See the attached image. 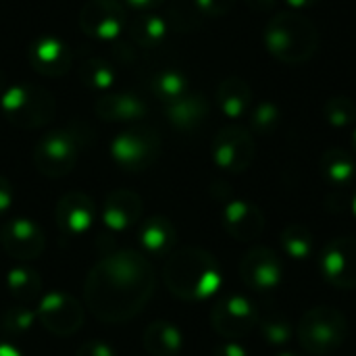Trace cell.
Returning <instances> with one entry per match:
<instances>
[{
  "label": "cell",
  "instance_id": "obj_5",
  "mask_svg": "<svg viewBox=\"0 0 356 356\" xmlns=\"http://www.w3.org/2000/svg\"><path fill=\"white\" fill-rule=\"evenodd\" d=\"M296 338L302 350L309 355H332L348 338V319L334 307H315L307 311L298 321Z\"/></svg>",
  "mask_w": 356,
  "mask_h": 356
},
{
  "label": "cell",
  "instance_id": "obj_3",
  "mask_svg": "<svg viewBox=\"0 0 356 356\" xmlns=\"http://www.w3.org/2000/svg\"><path fill=\"white\" fill-rule=\"evenodd\" d=\"M267 50L286 65H302L311 60L319 48V29L302 13H280L265 27Z\"/></svg>",
  "mask_w": 356,
  "mask_h": 356
},
{
  "label": "cell",
  "instance_id": "obj_38",
  "mask_svg": "<svg viewBox=\"0 0 356 356\" xmlns=\"http://www.w3.org/2000/svg\"><path fill=\"white\" fill-rule=\"evenodd\" d=\"M127 6H131V8H136L138 13H148V10H152V8H156V6H161L165 0H123Z\"/></svg>",
  "mask_w": 356,
  "mask_h": 356
},
{
  "label": "cell",
  "instance_id": "obj_6",
  "mask_svg": "<svg viewBox=\"0 0 356 356\" xmlns=\"http://www.w3.org/2000/svg\"><path fill=\"white\" fill-rule=\"evenodd\" d=\"M111 156L127 173L150 169L161 156V136L152 127H129L117 134L111 142Z\"/></svg>",
  "mask_w": 356,
  "mask_h": 356
},
{
  "label": "cell",
  "instance_id": "obj_12",
  "mask_svg": "<svg viewBox=\"0 0 356 356\" xmlns=\"http://www.w3.org/2000/svg\"><path fill=\"white\" fill-rule=\"evenodd\" d=\"M0 244L4 252L15 261H35L46 248V238L40 225L25 217H15L2 223Z\"/></svg>",
  "mask_w": 356,
  "mask_h": 356
},
{
  "label": "cell",
  "instance_id": "obj_43",
  "mask_svg": "<svg viewBox=\"0 0 356 356\" xmlns=\"http://www.w3.org/2000/svg\"><path fill=\"white\" fill-rule=\"evenodd\" d=\"M275 356H302L300 353H294V350H284V353H280V355Z\"/></svg>",
  "mask_w": 356,
  "mask_h": 356
},
{
  "label": "cell",
  "instance_id": "obj_40",
  "mask_svg": "<svg viewBox=\"0 0 356 356\" xmlns=\"http://www.w3.org/2000/svg\"><path fill=\"white\" fill-rule=\"evenodd\" d=\"M0 356H23L17 346H13L10 342H0Z\"/></svg>",
  "mask_w": 356,
  "mask_h": 356
},
{
  "label": "cell",
  "instance_id": "obj_33",
  "mask_svg": "<svg viewBox=\"0 0 356 356\" xmlns=\"http://www.w3.org/2000/svg\"><path fill=\"white\" fill-rule=\"evenodd\" d=\"M282 121V111L275 102H261L252 113H250V127L259 136H269L280 127Z\"/></svg>",
  "mask_w": 356,
  "mask_h": 356
},
{
  "label": "cell",
  "instance_id": "obj_13",
  "mask_svg": "<svg viewBox=\"0 0 356 356\" xmlns=\"http://www.w3.org/2000/svg\"><path fill=\"white\" fill-rule=\"evenodd\" d=\"M240 277L246 288L267 294L280 286L284 277V267L275 250L267 246H254L240 261Z\"/></svg>",
  "mask_w": 356,
  "mask_h": 356
},
{
  "label": "cell",
  "instance_id": "obj_28",
  "mask_svg": "<svg viewBox=\"0 0 356 356\" xmlns=\"http://www.w3.org/2000/svg\"><path fill=\"white\" fill-rule=\"evenodd\" d=\"M280 244L292 261H307L313 254V232L302 223H290L282 229Z\"/></svg>",
  "mask_w": 356,
  "mask_h": 356
},
{
  "label": "cell",
  "instance_id": "obj_7",
  "mask_svg": "<svg viewBox=\"0 0 356 356\" xmlns=\"http://www.w3.org/2000/svg\"><path fill=\"white\" fill-rule=\"evenodd\" d=\"M79 159V138L69 129H52L44 134L33 148V165L44 177L69 175Z\"/></svg>",
  "mask_w": 356,
  "mask_h": 356
},
{
  "label": "cell",
  "instance_id": "obj_30",
  "mask_svg": "<svg viewBox=\"0 0 356 356\" xmlns=\"http://www.w3.org/2000/svg\"><path fill=\"white\" fill-rule=\"evenodd\" d=\"M259 332L263 336V340L269 344V346H286L292 336H294V327H292V321L282 315V313H271V315H265L259 319Z\"/></svg>",
  "mask_w": 356,
  "mask_h": 356
},
{
  "label": "cell",
  "instance_id": "obj_18",
  "mask_svg": "<svg viewBox=\"0 0 356 356\" xmlns=\"http://www.w3.org/2000/svg\"><path fill=\"white\" fill-rule=\"evenodd\" d=\"M221 221L225 232L238 242H254L265 232V213L248 200H229L223 207Z\"/></svg>",
  "mask_w": 356,
  "mask_h": 356
},
{
  "label": "cell",
  "instance_id": "obj_26",
  "mask_svg": "<svg viewBox=\"0 0 356 356\" xmlns=\"http://www.w3.org/2000/svg\"><path fill=\"white\" fill-rule=\"evenodd\" d=\"M6 288L17 302L29 305L42 294V277L29 267H13L6 275Z\"/></svg>",
  "mask_w": 356,
  "mask_h": 356
},
{
  "label": "cell",
  "instance_id": "obj_37",
  "mask_svg": "<svg viewBox=\"0 0 356 356\" xmlns=\"http://www.w3.org/2000/svg\"><path fill=\"white\" fill-rule=\"evenodd\" d=\"M213 356H250V355H248V350H246L242 344H238V342H234V340H227V342L219 344V346L213 350Z\"/></svg>",
  "mask_w": 356,
  "mask_h": 356
},
{
  "label": "cell",
  "instance_id": "obj_4",
  "mask_svg": "<svg viewBox=\"0 0 356 356\" xmlns=\"http://www.w3.org/2000/svg\"><path fill=\"white\" fill-rule=\"evenodd\" d=\"M0 111L4 119L19 129H40L54 119L56 102L42 86L15 83L2 92Z\"/></svg>",
  "mask_w": 356,
  "mask_h": 356
},
{
  "label": "cell",
  "instance_id": "obj_15",
  "mask_svg": "<svg viewBox=\"0 0 356 356\" xmlns=\"http://www.w3.org/2000/svg\"><path fill=\"white\" fill-rule=\"evenodd\" d=\"M98 217L96 202L79 190L67 192L58 198L54 207V221L63 236L77 238L86 234Z\"/></svg>",
  "mask_w": 356,
  "mask_h": 356
},
{
  "label": "cell",
  "instance_id": "obj_14",
  "mask_svg": "<svg viewBox=\"0 0 356 356\" xmlns=\"http://www.w3.org/2000/svg\"><path fill=\"white\" fill-rule=\"evenodd\" d=\"M125 19L127 15L119 0H90L79 13V27L94 40L111 42L121 35Z\"/></svg>",
  "mask_w": 356,
  "mask_h": 356
},
{
  "label": "cell",
  "instance_id": "obj_27",
  "mask_svg": "<svg viewBox=\"0 0 356 356\" xmlns=\"http://www.w3.org/2000/svg\"><path fill=\"white\" fill-rule=\"evenodd\" d=\"M150 90L165 104H169V102H173V100H177V98H181V96H186L190 92L188 77L179 69H161V71H156L152 75V79H150Z\"/></svg>",
  "mask_w": 356,
  "mask_h": 356
},
{
  "label": "cell",
  "instance_id": "obj_17",
  "mask_svg": "<svg viewBox=\"0 0 356 356\" xmlns=\"http://www.w3.org/2000/svg\"><path fill=\"white\" fill-rule=\"evenodd\" d=\"M144 215V200L134 190H113L102 207H100V221L108 232H127L140 223Z\"/></svg>",
  "mask_w": 356,
  "mask_h": 356
},
{
  "label": "cell",
  "instance_id": "obj_10",
  "mask_svg": "<svg viewBox=\"0 0 356 356\" xmlns=\"http://www.w3.org/2000/svg\"><path fill=\"white\" fill-rule=\"evenodd\" d=\"M259 311L252 300L240 294L221 298L211 309V327L225 340H240L259 325Z\"/></svg>",
  "mask_w": 356,
  "mask_h": 356
},
{
  "label": "cell",
  "instance_id": "obj_35",
  "mask_svg": "<svg viewBox=\"0 0 356 356\" xmlns=\"http://www.w3.org/2000/svg\"><path fill=\"white\" fill-rule=\"evenodd\" d=\"M75 356H117V350L102 340H88L77 348Z\"/></svg>",
  "mask_w": 356,
  "mask_h": 356
},
{
  "label": "cell",
  "instance_id": "obj_21",
  "mask_svg": "<svg viewBox=\"0 0 356 356\" xmlns=\"http://www.w3.org/2000/svg\"><path fill=\"white\" fill-rule=\"evenodd\" d=\"M209 100L198 92H188L165 104V115L177 131H196L209 119Z\"/></svg>",
  "mask_w": 356,
  "mask_h": 356
},
{
  "label": "cell",
  "instance_id": "obj_34",
  "mask_svg": "<svg viewBox=\"0 0 356 356\" xmlns=\"http://www.w3.org/2000/svg\"><path fill=\"white\" fill-rule=\"evenodd\" d=\"M192 2H194V8L198 15L211 17V19L225 17L236 4V0H192Z\"/></svg>",
  "mask_w": 356,
  "mask_h": 356
},
{
  "label": "cell",
  "instance_id": "obj_24",
  "mask_svg": "<svg viewBox=\"0 0 356 356\" xmlns=\"http://www.w3.org/2000/svg\"><path fill=\"white\" fill-rule=\"evenodd\" d=\"M321 175L334 190H346L356 177V161L344 148H330L321 156Z\"/></svg>",
  "mask_w": 356,
  "mask_h": 356
},
{
  "label": "cell",
  "instance_id": "obj_23",
  "mask_svg": "<svg viewBox=\"0 0 356 356\" xmlns=\"http://www.w3.org/2000/svg\"><path fill=\"white\" fill-rule=\"evenodd\" d=\"M252 90L242 77H225L217 88V104L229 119H240L248 113Z\"/></svg>",
  "mask_w": 356,
  "mask_h": 356
},
{
  "label": "cell",
  "instance_id": "obj_19",
  "mask_svg": "<svg viewBox=\"0 0 356 356\" xmlns=\"http://www.w3.org/2000/svg\"><path fill=\"white\" fill-rule=\"evenodd\" d=\"M96 115L106 123H129L142 121L148 113L146 102L134 92H113L104 94L96 102Z\"/></svg>",
  "mask_w": 356,
  "mask_h": 356
},
{
  "label": "cell",
  "instance_id": "obj_25",
  "mask_svg": "<svg viewBox=\"0 0 356 356\" xmlns=\"http://www.w3.org/2000/svg\"><path fill=\"white\" fill-rule=\"evenodd\" d=\"M171 31V23L167 17L156 13H138L129 25V33L134 42L142 48H156L161 46Z\"/></svg>",
  "mask_w": 356,
  "mask_h": 356
},
{
  "label": "cell",
  "instance_id": "obj_22",
  "mask_svg": "<svg viewBox=\"0 0 356 356\" xmlns=\"http://www.w3.org/2000/svg\"><path fill=\"white\" fill-rule=\"evenodd\" d=\"M144 350L150 356H179L184 350V334L171 321H154L144 330Z\"/></svg>",
  "mask_w": 356,
  "mask_h": 356
},
{
  "label": "cell",
  "instance_id": "obj_44",
  "mask_svg": "<svg viewBox=\"0 0 356 356\" xmlns=\"http://www.w3.org/2000/svg\"><path fill=\"white\" fill-rule=\"evenodd\" d=\"M353 148H355V154H356V129L353 131Z\"/></svg>",
  "mask_w": 356,
  "mask_h": 356
},
{
  "label": "cell",
  "instance_id": "obj_29",
  "mask_svg": "<svg viewBox=\"0 0 356 356\" xmlns=\"http://www.w3.org/2000/svg\"><path fill=\"white\" fill-rule=\"evenodd\" d=\"M79 77L81 81L90 88V90H98V92H106L115 86L117 81V69L104 60V58H98V56H92L88 58L81 69H79Z\"/></svg>",
  "mask_w": 356,
  "mask_h": 356
},
{
  "label": "cell",
  "instance_id": "obj_32",
  "mask_svg": "<svg viewBox=\"0 0 356 356\" xmlns=\"http://www.w3.org/2000/svg\"><path fill=\"white\" fill-rule=\"evenodd\" d=\"M323 117L332 127H348L356 121V104L348 96H332L323 106Z\"/></svg>",
  "mask_w": 356,
  "mask_h": 356
},
{
  "label": "cell",
  "instance_id": "obj_9",
  "mask_svg": "<svg viewBox=\"0 0 356 356\" xmlns=\"http://www.w3.org/2000/svg\"><path fill=\"white\" fill-rule=\"evenodd\" d=\"M35 315H38V323L46 332H50L58 338L77 334L86 319L81 302L75 296L65 294V292H50V294L42 296V300L35 309Z\"/></svg>",
  "mask_w": 356,
  "mask_h": 356
},
{
  "label": "cell",
  "instance_id": "obj_16",
  "mask_svg": "<svg viewBox=\"0 0 356 356\" xmlns=\"http://www.w3.org/2000/svg\"><path fill=\"white\" fill-rule=\"evenodd\" d=\"M27 58L35 73L44 77H63L71 67V48L60 35L44 33L31 42Z\"/></svg>",
  "mask_w": 356,
  "mask_h": 356
},
{
  "label": "cell",
  "instance_id": "obj_1",
  "mask_svg": "<svg viewBox=\"0 0 356 356\" xmlns=\"http://www.w3.org/2000/svg\"><path fill=\"white\" fill-rule=\"evenodd\" d=\"M154 286V267L144 252L117 250L90 269L83 284V302L98 321L125 323L146 309Z\"/></svg>",
  "mask_w": 356,
  "mask_h": 356
},
{
  "label": "cell",
  "instance_id": "obj_42",
  "mask_svg": "<svg viewBox=\"0 0 356 356\" xmlns=\"http://www.w3.org/2000/svg\"><path fill=\"white\" fill-rule=\"evenodd\" d=\"M350 211H353V215L356 217V190L355 194H353V198H350Z\"/></svg>",
  "mask_w": 356,
  "mask_h": 356
},
{
  "label": "cell",
  "instance_id": "obj_11",
  "mask_svg": "<svg viewBox=\"0 0 356 356\" xmlns=\"http://www.w3.org/2000/svg\"><path fill=\"white\" fill-rule=\"evenodd\" d=\"M325 282L338 290L356 288V238L340 236L327 242L319 259Z\"/></svg>",
  "mask_w": 356,
  "mask_h": 356
},
{
  "label": "cell",
  "instance_id": "obj_31",
  "mask_svg": "<svg viewBox=\"0 0 356 356\" xmlns=\"http://www.w3.org/2000/svg\"><path fill=\"white\" fill-rule=\"evenodd\" d=\"M35 321H38V315L33 309H29L27 305H17V307H10L8 311H4L0 327H2L4 336L19 338V336H25L33 327Z\"/></svg>",
  "mask_w": 356,
  "mask_h": 356
},
{
  "label": "cell",
  "instance_id": "obj_2",
  "mask_svg": "<svg viewBox=\"0 0 356 356\" xmlns=\"http://www.w3.org/2000/svg\"><path fill=\"white\" fill-rule=\"evenodd\" d=\"M163 280L175 298L186 302H202L219 292L223 273L219 261L209 250L184 246L167 257Z\"/></svg>",
  "mask_w": 356,
  "mask_h": 356
},
{
  "label": "cell",
  "instance_id": "obj_39",
  "mask_svg": "<svg viewBox=\"0 0 356 356\" xmlns=\"http://www.w3.org/2000/svg\"><path fill=\"white\" fill-rule=\"evenodd\" d=\"M244 2H246L248 8L254 10V13H269V10H273L275 4H277V0H244Z\"/></svg>",
  "mask_w": 356,
  "mask_h": 356
},
{
  "label": "cell",
  "instance_id": "obj_41",
  "mask_svg": "<svg viewBox=\"0 0 356 356\" xmlns=\"http://www.w3.org/2000/svg\"><path fill=\"white\" fill-rule=\"evenodd\" d=\"M292 8H296V10H302V8H311V6H315L317 2H321V0H286Z\"/></svg>",
  "mask_w": 356,
  "mask_h": 356
},
{
  "label": "cell",
  "instance_id": "obj_20",
  "mask_svg": "<svg viewBox=\"0 0 356 356\" xmlns=\"http://www.w3.org/2000/svg\"><path fill=\"white\" fill-rule=\"evenodd\" d=\"M138 244L146 257H169L177 244V229L167 217L154 215L138 227Z\"/></svg>",
  "mask_w": 356,
  "mask_h": 356
},
{
  "label": "cell",
  "instance_id": "obj_8",
  "mask_svg": "<svg viewBox=\"0 0 356 356\" xmlns=\"http://www.w3.org/2000/svg\"><path fill=\"white\" fill-rule=\"evenodd\" d=\"M211 154L221 171L238 175L252 165L257 154V144L248 129L240 125H227L215 136Z\"/></svg>",
  "mask_w": 356,
  "mask_h": 356
},
{
  "label": "cell",
  "instance_id": "obj_36",
  "mask_svg": "<svg viewBox=\"0 0 356 356\" xmlns=\"http://www.w3.org/2000/svg\"><path fill=\"white\" fill-rule=\"evenodd\" d=\"M13 202H15L13 186H10V181L4 175H0V215H4L13 207Z\"/></svg>",
  "mask_w": 356,
  "mask_h": 356
}]
</instances>
